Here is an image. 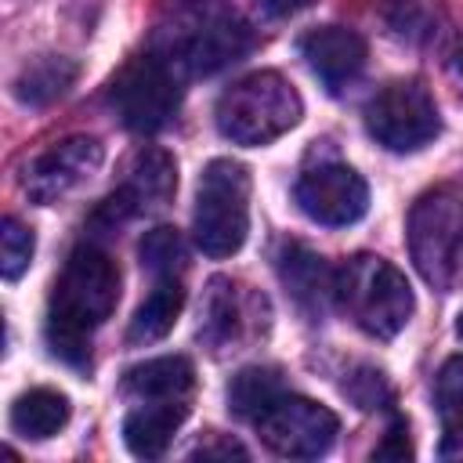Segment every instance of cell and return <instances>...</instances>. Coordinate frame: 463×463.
<instances>
[{
    "instance_id": "4",
    "label": "cell",
    "mask_w": 463,
    "mask_h": 463,
    "mask_svg": "<svg viewBox=\"0 0 463 463\" xmlns=\"http://www.w3.org/2000/svg\"><path fill=\"white\" fill-rule=\"evenodd\" d=\"M409 253L427 286L449 293L463 282V192L434 188L409 213Z\"/></svg>"
},
{
    "instance_id": "1",
    "label": "cell",
    "mask_w": 463,
    "mask_h": 463,
    "mask_svg": "<svg viewBox=\"0 0 463 463\" xmlns=\"http://www.w3.org/2000/svg\"><path fill=\"white\" fill-rule=\"evenodd\" d=\"M119 300L116 260L98 246H76L54 282L47 307V344L69 365H87L94 329Z\"/></svg>"
},
{
    "instance_id": "3",
    "label": "cell",
    "mask_w": 463,
    "mask_h": 463,
    "mask_svg": "<svg viewBox=\"0 0 463 463\" xmlns=\"http://www.w3.org/2000/svg\"><path fill=\"white\" fill-rule=\"evenodd\" d=\"M304 116L297 87L279 72H250L217 101V130L235 145H268L293 130Z\"/></svg>"
},
{
    "instance_id": "20",
    "label": "cell",
    "mask_w": 463,
    "mask_h": 463,
    "mask_svg": "<svg viewBox=\"0 0 463 463\" xmlns=\"http://www.w3.org/2000/svg\"><path fill=\"white\" fill-rule=\"evenodd\" d=\"M76 80V65L65 61V58H43L36 65H29L18 83H14V94L25 101V105H47L51 98L65 94V87Z\"/></svg>"
},
{
    "instance_id": "15",
    "label": "cell",
    "mask_w": 463,
    "mask_h": 463,
    "mask_svg": "<svg viewBox=\"0 0 463 463\" xmlns=\"http://www.w3.org/2000/svg\"><path fill=\"white\" fill-rule=\"evenodd\" d=\"M181 307H184V289H181V282H177V279H156L152 293L137 304V311H134V318H130L127 340H130V344H156V340H163V336L174 329Z\"/></svg>"
},
{
    "instance_id": "16",
    "label": "cell",
    "mask_w": 463,
    "mask_h": 463,
    "mask_svg": "<svg viewBox=\"0 0 463 463\" xmlns=\"http://www.w3.org/2000/svg\"><path fill=\"white\" fill-rule=\"evenodd\" d=\"M69 423V398L51 387H33L11 405V430L33 441L58 434Z\"/></svg>"
},
{
    "instance_id": "23",
    "label": "cell",
    "mask_w": 463,
    "mask_h": 463,
    "mask_svg": "<svg viewBox=\"0 0 463 463\" xmlns=\"http://www.w3.org/2000/svg\"><path fill=\"white\" fill-rule=\"evenodd\" d=\"M33 246H36V242H33V232H29L22 221L7 217V221L0 224V271H4L7 282H14V279L29 268Z\"/></svg>"
},
{
    "instance_id": "24",
    "label": "cell",
    "mask_w": 463,
    "mask_h": 463,
    "mask_svg": "<svg viewBox=\"0 0 463 463\" xmlns=\"http://www.w3.org/2000/svg\"><path fill=\"white\" fill-rule=\"evenodd\" d=\"M412 449H409V438H405V423H394L383 438V445H376L373 459H409Z\"/></svg>"
},
{
    "instance_id": "6",
    "label": "cell",
    "mask_w": 463,
    "mask_h": 463,
    "mask_svg": "<svg viewBox=\"0 0 463 463\" xmlns=\"http://www.w3.org/2000/svg\"><path fill=\"white\" fill-rule=\"evenodd\" d=\"M365 130L391 152H416L441 130L430 90L416 80H394L365 105Z\"/></svg>"
},
{
    "instance_id": "8",
    "label": "cell",
    "mask_w": 463,
    "mask_h": 463,
    "mask_svg": "<svg viewBox=\"0 0 463 463\" xmlns=\"http://www.w3.org/2000/svg\"><path fill=\"white\" fill-rule=\"evenodd\" d=\"M250 51V29L239 14L224 11V7H199L192 11L181 29H174L170 51H163V58H170L181 72H195V76H210L232 61H239Z\"/></svg>"
},
{
    "instance_id": "12",
    "label": "cell",
    "mask_w": 463,
    "mask_h": 463,
    "mask_svg": "<svg viewBox=\"0 0 463 463\" xmlns=\"http://www.w3.org/2000/svg\"><path fill=\"white\" fill-rule=\"evenodd\" d=\"M307 69L326 83V90H344L365 69V40L344 25H322L300 40Z\"/></svg>"
},
{
    "instance_id": "26",
    "label": "cell",
    "mask_w": 463,
    "mask_h": 463,
    "mask_svg": "<svg viewBox=\"0 0 463 463\" xmlns=\"http://www.w3.org/2000/svg\"><path fill=\"white\" fill-rule=\"evenodd\" d=\"M438 456L463 463V423H459V427H445V438H441V445H438Z\"/></svg>"
},
{
    "instance_id": "28",
    "label": "cell",
    "mask_w": 463,
    "mask_h": 463,
    "mask_svg": "<svg viewBox=\"0 0 463 463\" xmlns=\"http://www.w3.org/2000/svg\"><path fill=\"white\" fill-rule=\"evenodd\" d=\"M456 333H459V340H463V315H459V322H456Z\"/></svg>"
},
{
    "instance_id": "14",
    "label": "cell",
    "mask_w": 463,
    "mask_h": 463,
    "mask_svg": "<svg viewBox=\"0 0 463 463\" xmlns=\"http://www.w3.org/2000/svg\"><path fill=\"white\" fill-rule=\"evenodd\" d=\"M195 383V369L184 354L148 358L123 376V391L134 402H188Z\"/></svg>"
},
{
    "instance_id": "2",
    "label": "cell",
    "mask_w": 463,
    "mask_h": 463,
    "mask_svg": "<svg viewBox=\"0 0 463 463\" xmlns=\"http://www.w3.org/2000/svg\"><path fill=\"white\" fill-rule=\"evenodd\" d=\"M336 307L369 336L391 340L412 318V289L405 275L383 257L358 253L333 271Z\"/></svg>"
},
{
    "instance_id": "27",
    "label": "cell",
    "mask_w": 463,
    "mask_h": 463,
    "mask_svg": "<svg viewBox=\"0 0 463 463\" xmlns=\"http://www.w3.org/2000/svg\"><path fill=\"white\" fill-rule=\"evenodd\" d=\"M449 76H452L456 87L463 90V40L456 43V51H452V58H449Z\"/></svg>"
},
{
    "instance_id": "25",
    "label": "cell",
    "mask_w": 463,
    "mask_h": 463,
    "mask_svg": "<svg viewBox=\"0 0 463 463\" xmlns=\"http://www.w3.org/2000/svg\"><path fill=\"white\" fill-rule=\"evenodd\" d=\"M315 0H260V11L268 18H289V14H300L304 7H311Z\"/></svg>"
},
{
    "instance_id": "21",
    "label": "cell",
    "mask_w": 463,
    "mask_h": 463,
    "mask_svg": "<svg viewBox=\"0 0 463 463\" xmlns=\"http://www.w3.org/2000/svg\"><path fill=\"white\" fill-rule=\"evenodd\" d=\"M137 253H141V268L152 279H177V271L184 268V239L174 228H152V232H145Z\"/></svg>"
},
{
    "instance_id": "10",
    "label": "cell",
    "mask_w": 463,
    "mask_h": 463,
    "mask_svg": "<svg viewBox=\"0 0 463 463\" xmlns=\"http://www.w3.org/2000/svg\"><path fill=\"white\" fill-rule=\"evenodd\" d=\"M297 206L326 228L354 224L369 210V188L347 163H318L297 181Z\"/></svg>"
},
{
    "instance_id": "18",
    "label": "cell",
    "mask_w": 463,
    "mask_h": 463,
    "mask_svg": "<svg viewBox=\"0 0 463 463\" xmlns=\"http://www.w3.org/2000/svg\"><path fill=\"white\" fill-rule=\"evenodd\" d=\"M282 282L304 307H322L326 297H333V271L304 246H289L282 257Z\"/></svg>"
},
{
    "instance_id": "17",
    "label": "cell",
    "mask_w": 463,
    "mask_h": 463,
    "mask_svg": "<svg viewBox=\"0 0 463 463\" xmlns=\"http://www.w3.org/2000/svg\"><path fill=\"white\" fill-rule=\"evenodd\" d=\"M282 394H286V391H282V380H279L275 369H268V365H246V369H239V373L232 376V383H228V409H232L239 420L257 423Z\"/></svg>"
},
{
    "instance_id": "7",
    "label": "cell",
    "mask_w": 463,
    "mask_h": 463,
    "mask_svg": "<svg viewBox=\"0 0 463 463\" xmlns=\"http://www.w3.org/2000/svg\"><path fill=\"white\" fill-rule=\"evenodd\" d=\"M116 112L134 134H156L181 105V69L163 54H145L112 87Z\"/></svg>"
},
{
    "instance_id": "5",
    "label": "cell",
    "mask_w": 463,
    "mask_h": 463,
    "mask_svg": "<svg viewBox=\"0 0 463 463\" xmlns=\"http://www.w3.org/2000/svg\"><path fill=\"white\" fill-rule=\"evenodd\" d=\"M250 232V174L235 159H213L206 163L195 192V213H192V235L195 246L221 260L242 250Z\"/></svg>"
},
{
    "instance_id": "19",
    "label": "cell",
    "mask_w": 463,
    "mask_h": 463,
    "mask_svg": "<svg viewBox=\"0 0 463 463\" xmlns=\"http://www.w3.org/2000/svg\"><path fill=\"white\" fill-rule=\"evenodd\" d=\"M177 184V174H174V159L159 148H148L134 159V170H130V181L123 184L130 192V199L137 203V210L145 206H163L170 199Z\"/></svg>"
},
{
    "instance_id": "11",
    "label": "cell",
    "mask_w": 463,
    "mask_h": 463,
    "mask_svg": "<svg viewBox=\"0 0 463 463\" xmlns=\"http://www.w3.org/2000/svg\"><path fill=\"white\" fill-rule=\"evenodd\" d=\"M101 156L105 148L98 137H65L51 145L25 166V195L43 206L65 199L101 166Z\"/></svg>"
},
{
    "instance_id": "22",
    "label": "cell",
    "mask_w": 463,
    "mask_h": 463,
    "mask_svg": "<svg viewBox=\"0 0 463 463\" xmlns=\"http://www.w3.org/2000/svg\"><path fill=\"white\" fill-rule=\"evenodd\" d=\"M434 405L441 416V427L463 423V354H452L434 380Z\"/></svg>"
},
{
    "instance_id": "9",
    "label": "cell",
    "mask_w": 463,
    "mask_h": 463,
    "mask_svg": "<svg viewBox=\"0 0 463 463\" xmlns=\"http://www.w3.org/2000/svg\"><path fill=\"white\" fill-rule=\"evenodd\" d=\"M260 441L286 459H318L333 449L336 441V416L333 409L300 398V394H282L260 420H257Z\"/></svg>"
},
{
    "instance_id": "13",
    "label": "cell",
    "mask_w": 463,
    "mask_h": 463,
    "mask_svg": "<svg viewBox=\"0 0 463 463\" xmlns=\"http://www.w3.org/2000/svg\"><path fill=\"white\" fill-rule=\"evenodd\" d=\"M188 402H134V409L123 420V441L141 459H159L174 438V430L184 423Z\"/></svg>"
}]
</instances>
